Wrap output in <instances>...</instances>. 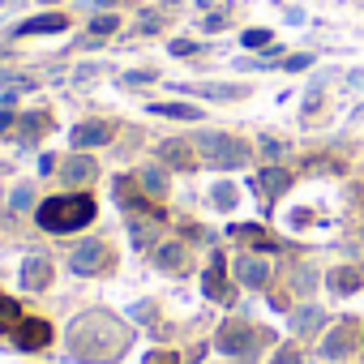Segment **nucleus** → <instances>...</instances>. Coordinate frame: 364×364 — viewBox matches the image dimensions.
<instances>
[{
  "mask_svg": "<svg viewBox=\"0 0 364 364\" xmlns=\"http://www.w3.org/2000/svg\"><path fill=\"white\" fill-rule=\"evenodd\" d=\"M22 283H26L31 291H43V287L52 283V262H48V257H26V266H22Z\"/></svg>",
  "mask_w": 364,
  "mask_h": 364,
  "instance_id": "f8f14e48",
  "label": "nucleus"
},
{
  "mask_svg": "<svg viewBox=\"0 0 364 364\" xmlns=\"http://www.w3.org/2000/svg\"><path fill=\"white\" fill-rule=\"evenodd\" d=\"M43 129H48V116H43V112H31V116H22V129H18V141H22V146H31V141H35V137H39Z\"/></svg>",
  "mask_w": 364,
  "mask_h": 364,
  "instance_id": "412c9836",
  "label": "nucleus"
},
{
  "mask_svg": "<svg viewBox=\"0 0 364 364\" xmlns=\"http://www.w3.org/2000/svg\"><path fill=\"white\" fill-rule=\"evenodd\" d=\"M270 364H300V351H296V347H283V351H279Z\"/></svg>",
  "mask_w": 364,
  "mask_h": 364,
  "instance_id": "c756f323",
  "label": "nucleus"
},
{
  "mask_svg": "<svg viewBox=\"0 0 364 364\" xmlns=\"http://www.w3.org/2000/svg\"><path fill=\"white\" fill-rule=\"evenodd\" d=\"M326 283H330V291H338V296H351V291L360 287V270H351V266H343V270H330V274H326Z\"/></svg>",
  "mask_w": 364,
  "mask_h": 364,
  "instance_id": "6ab92c4d",
  "label": "nucleus"
},
{
  "mask_svg": "<svg viewBox=\"0 0 364 364\" xmlns=\"http://www.w3.org/2000/svg\"><path fill=\"white\" fill-rule=\"evenodd\" d=\"M90 219H95V198H86V193L52 198V202H43L39 215H35V223H39L43 232H77V228H86Z\"/></svg>",
  "mask_w": 364,
  "mask_h": 364,
  "instance_id": "f257e3e1",
  "label": "nucleus"
},
{
  "mask_svg": "<svg viewBox=\"0 0 364 364\" xmlns=\"http://www.w3.org/2000/svg\"><path fill=\"white\" fill-rule=\"evenodd\" d=\"M103 262H107V249H103L99 240L77 245V249H73V257H69V266H73L77 274H95V270H103Z\"/></svg>",
  "mask_w": 364,
  "mask_h": 364,
  "instance_id": "0eeeda50",
  "label": "nucleus"
},
{
  "mask_svg": "<svg viewBox=\"0 0 364 364\" xmlns=\"http://www.w3.org/2000/svg\"><path fill=\"white\" fill-rule=\"evenodd\" d=\"M185 257H189V249L176 245V240L154 249V266H159V270H180V266H185Z\"/></svg>",
  "mask_w": 364,
  "mask_h": 364,
  "instance_id": "f3484780",
  "label": "nucleus"
},
{
  "mask_svg": "<svg viewBox=\"0 0 364 364\" xmlns=\"http://www.w3.org/2000/svg\"><path fill=\"white\" fill-rule=\"evenodd\" d=\"M287 185H291V176H287L283 167H266V171H262V176L253 180V189H257L262 198H279V193H283Z\"/></svg>",
  "mask_w": 364,
  "mask_h": 364,
  "instance_id": "ddd939ff",
  "label": "nucleus"
},
{
  "mask_svg": "<svg viewBox=\"0 0 364 364\" xmlns=\"http://www.w3.org/2000/svg\"><path fill=\"white\" fill-rule=\"evenodd\" d=\"M18 326H22V309H18V300L0 296V330H18Z\"/></svg>",
  "mask_w": 364,
  "mask_h": 364,
  "instance_id": "4be33fe9",
  "label": "nucleus"
},
{
  "mask_svg": "<svg viewBox=\"0 0 364 364\" xmlns=\"http://www.w3.org/2000/svg\"><path fill=\"white\" fill-rule=\"evenodd\" d=\"M9 206H14V210H31V206H35V198H31V189H14V198H9Z\"/></svg>",
  "mask_w": 364,
  "mask_h": 364,
  "instance_id": "a878e982",
  "label": "nucleus"
},
{
  "mask_svg": "<svg viewBox=\"0 0 364 364\" xmlns=\"http://www.w3.org/2000/svg\"><path fill=\"white\" fill-rule=\"evenodd\" d=\"M317 326H321V309H313V304H309V309L296 317V330H300V334H313Z\"/></svg>",
  "mask_w": 364,
  "mask_h": 364,
  "instance_id": "b1692460",
  "label": "nucleus"
},
{
  "mask_svg": "<svg viewBox=\"0 0 364 364\" xmlns=\"http://www.w3.org/2000/svg\"><path fill=\"white\" fill-rule=\"evenodd\" d=\"M355 334H360V330H355V321H351V317H347V321H338V326L321 338V355H326V360H343V355L355 347Z\"/></svg>",
  "mask_w": 364,
  "mask_h": 364,
  "instance_id": "39448f33",
  "label": "nucleus"
},
{
  "mask_svg": "<svg viewBox=\"0 0 364 364\" xmlns=\"http://www.w3.org/2000/svg\"><path fill=\"white\" fill-rule=\"evenodd\" d=\"M262 150H266V154H270V159H279V154H283V146H279V141H270V137H266V141H262Z\"/></svg>",
  "mask_w": 364,
  "mask_h": 364,
  "instance_id": "2f4dec72",
  "label": "nucleus"
},
{
  "mask_svg": "<svg viewBox=\"0 0 364 364\" xmlns=\"http://www.w3.org/2000/svg\"><path fill=\"white\" fill-rule=\"evenodd\" d=\"M154 215H129V240L137 245V249H150L154 245Z\"/></svg>",
  "mask_w": 364,
  "mask_h": 364,
  "instance_id": "2eb2a0df",
  "label": "nucleus"
},
{
  "mask_svg": "<svg viewBox=\"0 0 364 364\" xmlns=\"http://www.w3.org/2000/svg\"><path fill=\"white\" fill-rule=\"evenodd\" d=\"M43 343H52V326L43 317H22V326H18V351H35Z\"/></svg>",
  "mask_w": 364,
  "mask_h": 364,
  "instance_id": "6e6552de",
  "label": "nucleus"
},
{
  "mask_svg": "<svg viewBox=\"0 0 364 364\" xmlns=\"http://www.w3.org/2000/svg\"><path fill=\"white\" fill-rule=\"evenodd\" d=\"M236 279H240L245 287H262V283L270 279V266H266L262 257H253V253H249V257H240V262H236Z\"/></svg>",
  "mask_w": 364,
  "mask_h": 364,
  "instance_id": "9b49d317",
  "label": "nucleus"
},
{
  "mask_svg": "<svg viewBox=\"0 0 364 364\" xmlns=\"http://www.w3.org/2000/svg\"><path fill=\"white\" fill-rule=\"evenodd\" d=\"M99 5H116V0H99Z\"/></svg>",
  "mask_w": 364,
  "mask_h": 364,
  "instance_id": "72a5a7b5",
  "label": "nucleus"
},
{
  "mask_svg": "<svg viewBox=\"0 0 364 364\" xmlns=\"http://www.w3.org/2000/svg\"><path fill=\"white\" fill-rule=\"evenodd\" d=\"M9 124H14V116H9V112H0V133H5Z\"/></svg>",
  "mask_w": 364,
  "mask_h": 364,
  "instance_id": "473e14b6",
  "label": "nucleus"
},
{
  "mask_svg": "<svg viewBox=\"0 0 364 364\" xmlns=\"http://www.w3.org/2000/svg\"><path fill=\"white\" fill-rule=\"evenodd\" d=\"M146 364H180V360H176V351H150Z\"/></svg>",
  "mask_w": 364,
  "mask_h": 364,
  "instance_id": "c85d7f7f",
  "label": "nucleus"
},
{
  "mask_svg": "<svg viewBox=\"0 0 364 364\" xmlns=\"http://www.w3.org/2000/svg\"><path fill=\"white\" fill-rule=\"evenodd\" d=\"M159 159L167 167H189L193 163V150H189V141H159Z\"/></svg>",
  "mask_w": 364,
  "mask_h": 364,
  "instance_id": "dca6fc26",
  "label": "nucleus"
},
{
  "mask_svg": "<svg viewBox=\"0 0 364 364\" xmlns=\"http://www.w3.org/2000/svg\"><path fill=\"white\" fill-rule=\"evenodd\" d=\"M137 185H141L146 198H163V193H167V171H163V167H146V171L137 176Z\"/></svg>",
  "mask_w": 364,
  "mask_h": 364,
  "instance_id": "a211bd4d",
  "label": "nucleus"
},
{
  "mask_svg": "<svg viewBox=\"0 0 364 364\" xmlns=\"http://www.w3.org/2000/svg\"><path fill=\"white\" fill-rule=\"evenodd\" d=\"M107 141H112V124H103V120H86V124L73 129V146H77V150L107 146Z\"/></svg>",
  "mask_w": 364,
  "mask_h": 364,
  "instance_id": "1a4fd4ad",
  "label": "nucleus"
},
{
  "mask_svg": "<svg viewBox=\"0 0 364 364\" xmlns=\"http://www.w3.org/2000/svg\"><path fill=\"white\" fill-rule=\"evenodd\" d=\"M171 52H176V56H189V52H198V43H185V39H176V43H171Z\"/></svg>",
  "mask_w": 364,
  "mask_h": 364,
  "instance_id": "7c9ffc66",
  "label": "nucleus"
},
{
  "mask_svg": "<svg viewBox=\"0 0 364 364\" xmlns=\"http://www.w3.org/2000/svg\"><path fill=\"white\" fill-rule=\"evenodd\" d=\"M270 43V31H245V48H266Z\"/></svg>",
  "mask_w": 364,
  "mask_h": 364,
  "instance_id": "bb28decb",
  "label": "nucleus"
},
{
  "mask_svg": "<svg viewBox=\"0 0 364 364\" xmlns=\"http://www.w3.org/2000/svg\"><path fill=\"white\" fill-rule=\"evenodd\" d=\"M103 313H90V317H82V321H73V355L77 360H112L124 343H129V334H120V338H103L99 330H103Z\"/></svg>",
  "mask_w": 364,
  "mask_h": 364,
  "instance_id": "f03ea898",
  "label": "nucleus"
},
{
  "mask_svg": "<svg viewBox=\"0 0 364 364\" xmlns=\"http://www.w3.org/2000/svg\"><path fill=\"white\" fill-rule=\"evenodd\" d=\"M65 26H69V18H65V14H39V18L22 22V26H18V35H60Z\"/></svg>",
  "mask_w": 364,
  "mask_h": 364,
  "instance_id": "9d476101",
  "label": "nucleus"
},
{
  "mask_svg": "<svg viewBox=\"0 0 364 364\" xmlns=\"http://www.w3.org/2000/svg\"><path fill=\"white\" fill-rule=\"evenodd\" d=\"M116 26H120V18H112V14H103V18H95V22H90V31H95V35H112Z\"/></svg>",
  "mask_w": 364,
  "mask_h": 364,
  "instance_id": "393cba45",
  "label": "nucleus"
},
{
  "mask_svg": "<svg viewBox=\"0 0 364 364\" xmlns=\"http://www.w3.org/2000/svg\"><path fill=\"white\" fill-rule=\"evenodd\" d=\"M198 150L210 167H245L249 163V146H240L236 137H223V133H202Z\"/></svg>",
  "mask_w": 364,
  "mask_h": 364,
  "instance_id": "7ed1b4c3",
  "label": "nucleus"
},
{
  "mask_svg": "<svg viewBox=\"0 0 364 364\" xmlns=\"http://www.w3.org/2000/svg\"><path fill=\"white\" fill-rule=\"evenodd\" d=\"M215 202H219V206H236V193H232V185H219V189H215Z\"/></svg>",
  "mask_w": 364,
  "mask_h": 364,
  "instance_id": "cd10ccee",
  "label": "nucleus"
},
{
  "mask_svg": "<svg viewBox=\"0 0 364 364\" xmlns=\"http://www.w3.org/2000/svg\"><path fill=\"white\" fill-rule=\"evenodd\" d=\"M95 171H99V167H95L90 154H73V159L60 167V176L69 180V185H86V180H95Z\"/></svg>",
  "mask_w": 364,
  "mask_h": 364,
  "instance_id": "4468645a",
  "label": "nucleus"
},
{
  "mask_svg": "<svg viewBox=\"0 0 364 364\" xmlns=\"http://www.w3.org/2000/svg\"><path fill=\"white\" fill-rule=\"evenodd\" d=\"M232 236H236V240H253V245H262V249H274V240H270L262 228H245V223H236Z\"/></svg>",
  "mask_w": 364,
  "mask_h": 364,
  "instance_id": "5701e85b",
  "label": "nucleus"
},
{
  "mask_svg": "<svg viewBox=\"0 0 364 364\" xmlns=\"http://www.w3.org/2000/svg\"><path fill=\"white\" fill-rule=\"evenodd\" d=\"M202 291H206L210 300H223V304L236 300V291H232V283H228V270H223V257H215V262L206 266V274H202Z\"/></svg>",
  "mask_w": 364,
  "mask_h": 364,
  "instance_id": "423d86ee",
  "label": "nucleus"
},
{
  "mask_svg": "<svg viewBox=\"0 0 364 364\" xmlns=\"http://www.w3.org/2000/svg\"><path fill=\"white\" fill-rule=\"evenodd\" d=\"M257 343H262V330H257V326H249V321H228V326L219 330V351H223V355L253 351Z\"/></svg>",
  "mask_w": 364,
  "mask_h": 364,
  "instance_id": "20e7f679",
  "label": "nucleus"
},
{
  "mask_svg": "<svg viewBox=\"0 0 364 364\" xmlns=\"http://www.w3.org/2000/svg\"><path fill=\"white\" fill-rule=\"evenodd\" d=\"M154 116H171V120H202V112L193 103H150Z\"/></svg>",
  "mask_w": 364,
  "mask_h": 364,
  "instance_id": "aec40b11",
  "label": "nucleus"
}]
</instances>
